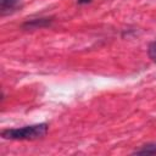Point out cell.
I'll list each match as a JSON object with an SVG mask.
<instances>
[{"label":"cell","instance_id":"cell-5","mask_svg":"<svg viewBox=\"0 0 156 156\" xmlns=\"http://www.w3.org/2000/svg\"><path fill=\"white\" fill-rule=\"evenodd\" d=\"M147 55H149V57L156 63V39L149 44V48H147Z\"/></svg>","mask_w":156,"mask_h":156},{"label":"cell","instance_id":"cell-2","mask_svg":"<svg viewBox=\"0 0 156 156\" xmlns=\"http://www.w3.org/2000/svg\"><path fill=\"white\" fill-rule=\"evenodd\" d=\"M22 7V0H0L1 16L10 15Z\"/></svg>","mask_w":156,"mask_h":156},{"label":"cell","instance_id":"cell-3","mask_svg":"<svg viewBox=\"0 0 156 156\" xmlns=\"http://www.w3.org/2000/svg\"><path fill=\"white\" fill-rule=\"evenodd\" d=\"M52 22V18L50 17H40V18H33L29 21H26L22 24V28L24 29H38V28H44L50 26Z\"/></svg>","mask_w":156,"mask_h":156},{"label":"cell","instance_id":"cell-6","mask_svg":"<svg viewBox=\"0 0 156 156\" xmlns=\"http://www.w3.org/2000/svg\"><path fill=\"white\" fill-rule=\"evenodd\" d=\"M77 2H78L79 5H84V4H89V2H91V0H77Z\"/></svg>","mask_w":156,"mask_h":156},{"label":"cell","instance_id":"cell-1","mask_svg":"<svg viewBox=\"0 0 156 156\" xmlns=\"http://www.w3.org/2000/svg\"><path fill=\"white\" fill-rule=\"evenodd\" d=\"M49 130L48 123H38L24 126L21 128H9L1 132V136L9 140H35L46 135Z\"/></svg>","mask_w":156,"mask_h":156},{"label":"cell","instance_id":"cell-4","mask_svg":"<svg viewBox=\"0 0 156 156\" xmlns=\"http://www.w3.org/2000/svg\"><path fill=\"white\" fill-rule=\"evenodd\" d=\"M133 154L135 155H156V143H147L136 149Z\"/></svg>","mask_w":156,"mask_h":156}]
</instances>
